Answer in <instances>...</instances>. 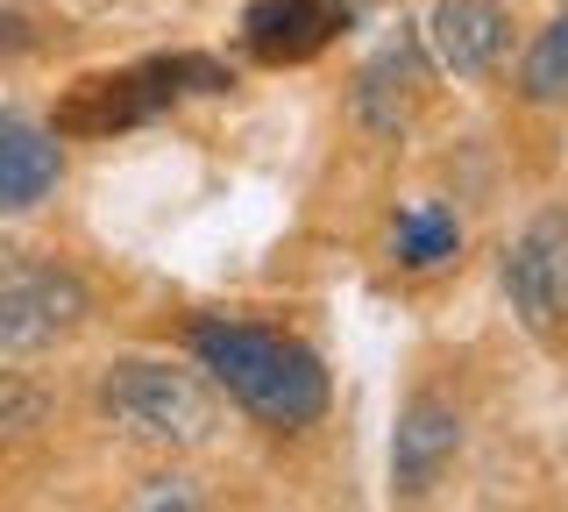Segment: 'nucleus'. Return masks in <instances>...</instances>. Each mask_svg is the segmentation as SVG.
Wrapping results in <instances>:
<instances>
[{
	"mask_svg": "<svg viewBox=\"0 0 568 512\" xmlns=\"http://www.w3.org/2000/svg\"><path fill=\"white\" fill-rule=\"evenodd\" d=\"M419 50L413 43H384L377 58L363 64V79H355V121H363L369 135H398L405 121H413V108H419Z\"/></svg>",
	"mask_w": 568,
	"mask_h": 512,
	"instance_id": "9d476101",
	"label": "nucleus"
},
{
	"mask_svg": "<svg viewBox=\"0 0 568 512\" xmlns=\"http://www.w3.org/2000/svg\"><path fill=\"white\" fill-rule=\"evenodd\" d=\"M519 93L532 100V108H555V100H568V8L540 29V37H532L526 64H519Z\"/></svg>",
	"mask_w": 568,
	"mask_h": 512,
	"instance_id": "f8f14e48",
	"label": "nucleus"
},
{
	"mask_svg": "<svg viewBox=\"0 0 568 512\" xmlns=\"http://www.w3.org/2000/svg\"><path fill=\"white\" fill-rule=\"evenodd\" d=\"M100 413L114 428H129L142 441H164V449H192V441L213 434V392L192 370L129 357L100 378Z\"/></svg>",
	"mask_w": 568,
	"mask_h": 512,
	"instance_id": "f03ea898",
	"label": "nucleus"
},
{
	"mask_svg": "<svg viewBox=\"0 0 568 512\" xmlns=\"http://www.w3.org/2000/svg\"><path fill=\"white\" fill-rule=\"evenodd\" d=\"M390 242H398L405 271H440V263L462 250V228H455L448 207L426 200V207H405V214H398V235H390Z\"/></svg>",
	"mask_w": 568,
	"mask_h": 512,
	"instance_id": "9b49d317",
	"label": "nucleus"
},
{
	"mask_svg": "<svg viewBox=\"0 0 568 512\" xmlns=\"http://www.w3.org/2000/svg\"><path fill=\"white\" fill-rule=\"evenodd\" d=\"M50 399L36 378H22V370H0V449L8 441H29L36 428H50Z\"/></svg>",
	"mask_w": 568,
	"mask_h": 512,
	"instance_id": "ddd939ff",
	"label": "nucleus"
},
{
	"mask_svg": "<svg viewBox=\"0 0 568 512\" xmlns=\"http://www.w3.org/2000/svg\"><path fill=\"white\" fill-rule=\"evenodd\" d=\"M455 449H462V405L440 399V392H419L398 413V434H390V484H398L405 499L434 491L440 470L455 463Z\"/></svg>",
	"mask_w": 568,
	"mask_h": 512,
	"instance_id": "423d86ee",
	"label": "nucleus"
},
{
	"mask_svg": "<svg viewBox=\"0 0 568 512\" xmlns=\"http://www.w3.org/2000/svg\"><path fill=\"white\" fill-rule=\"evenodd\" d=\"M505 299L532 334H555L568 321V207L532 214L505 242Z\"/></svg>",
	"mask_w": 568,
	"mask_h": 512,
	"instance_id": "20e7f679",
	"label": "nucleus"
},
{
	"mask_svg": "<svg viewBox=\"0 0 568 512\" xmlns=\"http://www.w3.org/2000/svg\"><path fill=\"white\" fill-rule=\"evenodd\" d=\"M505 29H511L505 0H440L434 22H426V43H434L440 72L484 79L490 64L505 58Z\"/></svg>",
	"mask_w": 568,
	"mask_h": 512,
	"instance_id": "0eeeda50",
	"label": "nucleus"
},
{
	"mask_svg": "<svg viewBox=\"0 0 568 512\" xmlns=\"http://www.w3.org/2000/svg\"><path fill=\"white\" fill-rule=\"evenodd\" d=\"M64 179L58 129H36L22 114H0V214H29Z\"/></svg>",
	"mask_w": 568,
	"mask_h": 512,
	"instance_id": "6e6552de",
	"label": "nucleus"
},
{
	"mask_svg": "<svg viewBox=\"0 0 568 512\" xmlns=\"http://www.w3.org/2000/svg\"><path fill=\"white\" fill-rule=\"evenodd\" d=\"M242 37L263 64H306L334 37V8L327 0H256L242 14Z\"/></svg>",
	"mask_w": 568,
	"mask_h": 512,
	"instance_id": "1a4fd4ad",
	"label": "nucleus"
},
{
	"mask_svg": "<svg viewBox=\"0 0 568 512\" xmlns=\"http://www.w3.org/2000/svg\"><path fill=\"white\" fill-rule=\"evenodd\" d=\"M50 37V14L29 8V0H0V58H22Z\"/></svg>",
	"mask_w": 568,
	"mask_h": 512,
	"instance_id": "4468645a",
	"label": "nucleus"
},
{
	"mask_svg": "<svg viewBox=\"0 0 568 512\" xmlns=\"http://www.w3.org/2000/svg\"><path fill=\"white\" fill-rule=\"evenodd\" d=\"M192 357H200V370H213V384L227 399H242L271 428H313L327 413V363L277 328L200 321L192 328Z\"/></svg>",
	"mask_w": 568,
	"mask_h": 512,
	"instance_id": "f257e3e1",
	"label": "nucleus"
},
{
	"mask_svg": "<svg viewBox=\"0 0 568 512\" xmlns=\"http://www.w3.org/2000/svg\"><path fill=\"white\" fill-rule=\"evenodd\" d=\"M185 58H164V64H142V72H93L71 86V100L58 108V135H106V129H135L150 121L164 100L185 93Z\"/></svg>",
	"mask_w": 568,
	"mask_h": 512,
	"instance_id": "39448f33",
	"label": "nucleus"
},
{
	"mask_svg": "<svg viewBox=\"0 0 568 512\" xmlns=\"http://www.w3.org/2000/svg\"><path fill=\"white\" fill-rule=\"evenodd\" d=\"M85 313H93V292H85L79 271L36 257L0 263V349H50L64 334H79Z\"/></svg>",
	"mask_w": 568,
	"mask_h": 512,
	"instance_id": "7ed1b4c3",
	"label": "nucleus"
},
{
	"mask_svg": "<svg viewBox=\"0 0 568 512\" xmlns=\"http://www.w3.org/2000/svg\"><path fill=\"white\" fill-rule=\"evenodd\" d=\"M121 512H200V491H192V476H150Z\"/></svg>",
	"mask_w": 568,
	"mask_h": 512,
	"instance_id": "2eb2a0df",
	"label": "nucleus"
}]
</instances>
